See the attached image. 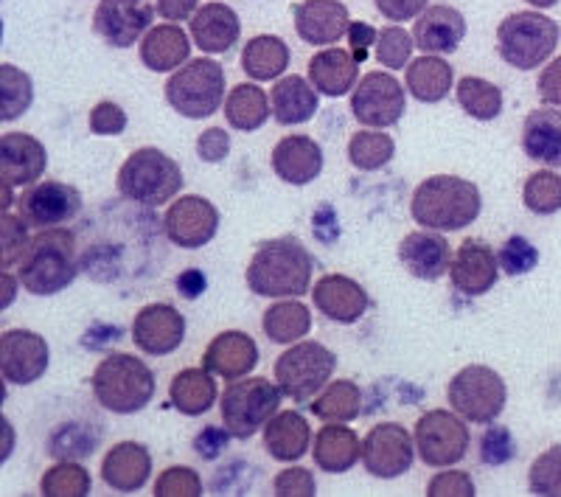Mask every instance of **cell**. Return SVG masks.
Masks as SVG:
<instances>
[{"instance_id": "obj_1", "label": "cell", "mask_w": 561, "mask_h": 497, "mask_svg": "<svg viewBox=\"0 0 561 497\" xmlns=\"http://www.w3.org/2000/svg\"><path fill=\"white\" fill-rule=\"evenodd\" d=\"M312 256L295 236L270 239L248 264V287L262 298H300L312 293Z\"/></svg>"}, {"instance_id": "obj_2", "label": "cell", "mask_w": 561, "mask_h": 497, "mask_svg": "<svg viewBox=\"0 0 561 497\" xmlns=\"http://www.w3.org/2000/svg\"><path fill=\"white\" fill-rule=\"evenodd\" d=\"M79 253H77V234L62 225L57 228H43L32 236L28 248L23 250L18 262L20 287L26 293L45 298L68 290L79 275Z\"/></svg>"}, {"instance_id": "obj_3", "label": "cell", "mask_w": 561, "mask_h": 497, "mask_svg": "<svg viewBox=\"0 0 561 497\" xmlns=\"http://www.w3.org/2000/svg\"><path fill=\"white\" fill-rule=\"evenodd\" d=\"M483 211V194L472 180L458 174H433L413 192L410 214L421 228L430 230H463Z\"/></svg>"}, {"instance_id": "obj_4", "label": "cell", "mask_w": 561, "mask_h": 497, "mask_svg": "<svg viewBox=\"0 0 561 497\" xmlns=\"http://www.w3.org/2000/svg\"><path fill=\"white\" fill-rule=\"evenodd\" d=\"M183 169L163 149L144 147L135 149L118 169L115 189L127 203L140 208H160L174 200L183 189Z\"/></svg>"}, {"instance_id": "obj_5", "label": "cell", "mask_w": 561, "mask_h": 497, "mask_svg": "<svg viewBox=\"0 0 561 497\" xmlns=\"http://www.w3.org/2000/svg\"><path fill=\"white\" fill-rule=\"evenodd\" d=\"M90 385L99 405L118 416L140 414L154 399L152 369L133 354H107L90 376Z\"/></svg>"}, {"instance_id": "obj_6", "label": "cell", "mask_w": 561, "mask_h": 497, "mask_svg": "<svg viewBox=\"0 0 561 497\" xmlns=\"http://www.w3.org/2000/svg\"><path fill=\"white\" fill-rule=\"evenodd\" d=\"M559 37V23L539 9L536 12H514L500 23L497 52L511 68L534 70L553 57Z\"/></svg>"}, {"instance_id": "obj_7", "label": "cell", "mask_w": 561, "mask_h": 497, "mask_svg": "<svg viewBox=\"0 0 561 497\" xmlns=\"http://www.w3.org/2000/svg\"><path fill=\"white\" fill-rule=\"evenodd\" d=\"M280 396H284V391L278 388V383H270L267 376H242V380H230L222 399H219L222 425L230 430L233 439H253V436L259 433V430H264V425L278 414Z\"/></svg>"}, {"instance_id": "obj_8", "label": "cell", "mask_w": 561, "mask_h": 497, "mask_svg": "<svg viewBox=\"0 0 561 497\" xmlns=\"http://www.w3.org/2000/svg\"><path fill=\"white\" fill-rule=\"evenodd\" d=\"M225 99V68L210 57L188 59L167 82V102L192 122L217 113Z\"/></svg>"}, {"instance_id": "obj_9", "label": "cell", "mask_w": 561, "mask_h": 497, "mask_svg": "<svg viewBox=\"0 0 561 497\" xmlns=\"http://www.w3.org/2000/svg\"><path fill=\"white\" fill-rule=\"evenodd\" d=\"M337 354L318 340H298L275 360V383L293 402H309L332 383Z\"/></svg>"}, {"instance_id": "obj_10", "label": "cell", "mask_w": 561, "mask_h": 497, "mask_svg": "<svg viewBox=\"0 0 561 497\" xmlns=\"http://www.w3.org/2000/svg\"><path fill=\"white\" fill-rule=\"evenodd\" d=\"M449 408L472 425L497 421L508 402L505 380L489 365H466L447 385Z\"/></svg>"}, {"instance_id": "obj_11", "label": "cell", "mask_w": 561, "mask_h": 497, "mask_svg": "<svg viewBox=\"0 0 561 497\" xmlns=\"http://www.w3.org/2000/svg\"><path fill=\"white\" fill-rule=\"evenodd\" d=\"M415 450L419 459L433 470L460 464L469 453V425L455 410H427L415 421Z\"/></svg>"}, {"instance_id": "obj_12", "label": "cell", "mask_w": 561, "mask_h": 497, "mask_svg": "<svg viewBox=\"0 0 561 497\" xmlns=\"http://www.w3.org/2000/svg\"><path fill=\"white\" fill-rule=\"evenodd\" d=\"M408 110L404 84L385 70H370L351 90V113L363 127L388 129L402 122Z\"/></svg>"}, {"instance_id": "obj_13", "label": "cell", "mask_w": 561, "mask_h": 497, "mask_svg": "<svg viewBox=\"0 0 561 497\" xmlns=\"http://www.w3.org/2000/svg\"><path fill=\"white\" fill-rule=\"evenodd\" d=\"M415 453H419L415 436H410L408 428L396 421L374 425L363 439V466L379 481L402 478L404 472L413 470Z\"/></svg>"}, {"instance_id": "obj_14", "label": "cell", "mask_w": 561, "mask_h": 497, "mask_svg": "<svg viewBox=\"0 0 561 497\" xmlns=\"http://www.w3.org/2000/svg\"><path fill=\"white\" fill-rule=\"evenodd\" d=\"M84 200L77 185L62 183V180H43V183L28 185L18 197V214L26 219L32 228H57L79 217Z\"/></svg>"}, {"instance_id": "obj_15", "label": "cell", "mask_w": 561, "mask_h": 497, "mask_svg": "<svg viewBox=\"0 0 561 497\" xmlns=\"http://www.w3.org/2000/svg\"><path fill=\"white\" fill-rule=\"evenodd\" d=\"M219 211L208 197L199 194H185L174 200L163 214V234L169 242L183 250H199L217 236Z\"/></svg>"}, {"instance_id": "obj_16", "label": "cell", "mask_w": 561, "mask_h": 497, "mask_svg": "<svg viewBox=\"0 0 561 497\" xmlns=\"http://www.w3.org/2000/svg\"><path fill=\"white\" fill-rule=\"evenodd\" d=\"M51 365V349L32 329H9L0 335V374L9 385H34Z\"/></svg>"}, {"instance_id": "obj_17", "label": "cell", "mask_w": 561, "mask_h": 497, "mask_svg": "<svg viewBox=\"0 0 561 497\" xmlns=\"http://www.w3.org/2000/svg\"><path fill=\"white\" fill-rule=\"evenodd\" d=\"M154 12L149 0H99L93 32L113 48H133L152 29Z\"/></svg>"}, {"instance_id": "obj_18", "label": "cell", "mask_w": 561, "mask_h": 497, "mask_svg": "<svg viewBox=\"0 0 561 497\" xmlns=\"http://www.w3.org/2000/svg\"><path fill=\"white\" fill-rule=\"evenodd\" d=\"M185 340V318L172 304H147L133 320V343L149 358H167Z\"/></svg>"}, {"instance_id": "obj_19", "label": "cell", "mask_w": 561, "mask_h": 497, "mask_svg": "<svg viewBox=\"0 0 561 497\" xmlns=\"http://www.w3.org/2000/svg\"><path fill=\"white\" fill-rule=\"evenodd\" d=\"M449 279H453V287L460 295H469V298L485 295L489 290H494V284L500 279L497 253L483 239H466L455 250Z\"/></svg>"}, {"instance_id": "obj_20", "label": "cell", "mask_w": 561, "mask_h": 497, "mask_svg": "<svg viewBox=\"0 0 561 497\" xmlns=\"http://www.w3.org/2000/svg\"><path fill=\"white\" fill-rule=\"evenodd\" d=\"M312 301L314 309H318L323 318L334 320V324H357L365 313H368L370 298L365 293V287L359 281H354L351 275L329 273L323 279L314 281L312 287Z\"/></svg>"}, {"instance_id": "obj_21", "label": "cell", "mask_w": 561, "mask_h": 497, "mask_svg": "<svg viewBox=\"0 0 561 497\" xmlns=\"http://www.w3.org/2000/svg\"><path fill=\"white\" fill-rule=\"evenodd\" d=\"M48 169L45 144L28 133H7L0 138V178L3 185H34Z\"/></svg>"}, {"instance_id": "obj_22", "label": "cell", "mask_w": 561, "mask_h": 497, "mask_svg": "<svg viewBox=\"0 0 561 497\" xmlns=\"http://www.w3.org/2000/svg\"><path fill=\"white\" fill-rule=\"evenodd\" d=\"M399 262L421 281H438L453 268V250L440 230H413L399 242Z\"/></svg>"}, {"instance_id": "obj_23", "label": "cell", "mask_w": 561, "mask_h": 497, "mask_svg": "<svg viewBox=\"0 0 561 497\" xmlns=\"http://www.w3.org/2000/svg\"><path fill=\"white\" fill-rule=\"evenodd\" d=\"M295 32L309 45H334L348 34L351 14L340 0H304L293 9Z\"/></svg>"}, {"instance_id": "obj_24", "label": "cell", "mask_w": 561, "mask_h": 497, "mask_svg": "<svg viewBox=\"0 0 561 497\" xmlns=\"http://www.w3.org/2000/svg\"><path fill=\"white\" fill-rule=\"evenodd\" d=\"M259 365V346L248 331L230 329L210 340L203 354V369L222 380H242Z\"/></svg>"}, {"instance_id": "obj_25", "label": "cell", "mask_w": 561, "mask_h": 497, "mask_svg": "<svg viewBox=\"0 0 561 497\" xmlns=\"http://www.w3.org/2000/svg\"><path fill=\"white\" fill-rule=\"evenodd\" d=\"M152 475V455L140 441H122L110 447L102 461V481L118 495L144 489Z\"/></svg>"}, {"instance_id": "obj_26", "label": "cell", "mask_w": 561, "mask_h": 497, "mask_svg": "<svg viewBox=\"0 0 561 497\" xmlns=\"http://www.w3.org/2000/svg\"><path fill=\"white\" fill-rule=\"evenodd\" d=\"M273 172L289 185H309L323 172V149L309 135H287L273 149Z\"/></svg>"}, {"instance_id": "obj_27", "label": "cell", "mask_w": 561, "mask_h": 497, "mask_svg": "<svg viewBox=\"0 0 561 497\" xmlns=\"http://www.w3.org/2000/svg\"><path fill=\"white\" fill-rule=\"evenodd\" d=\"M194 45L205 54H225L242 37V20L228 3H205L188 20Z\"/></svg>"}, {"instance_id": "obj_28", "label": "cell", "mask_w": 561, "mask_h": 497, "mask_svg": "<svg viewBox=\"0 0 561 497\" xmlns=\"http://www.w3.org/2000/svg\"><path fill=\"white\" fill-rule=\"evenodd\" d=\"M466 37V18L455 7H427L415 18L413 39L424 54H455Z\"/></svg>"}, {"instance_id": "obj_29", "label": "cell", "mask_w": 561, "mask_h": 497, "mask_svg": "<svg viewBox=\"0 0 561 497\" xmlns=\"http://www.w3.org/2000/svg\"><path fill=\"white\" fill-rule=\"evenodd\" d=\"M262 433L267 455L273 461H280V464H295L312 447V428H309V421L298 410H278L264 425Z\"/></svg>"}, {"instance_id": "obj_30", "label": "cell", "mask_w": 561, "mask_h": 497, "mask_svg": "<svg viewBox=\"0 0 561 497\" xmlns=\"http://www.w3.org/2000/svg\"><path fill=\"white\" fill-rule=\"evenodd\" d=\"M312 459L318 470L329 472V475H343V472L354 470L357 461L363 459V441L348 425L325 421L314 436Z\"/></svg>"}, {"instance_id": "obj_31", "label": "cell", "mask_w": 561, "mask_h": 497, "mask_svg": "<svg viewBox=\"0 0 561 497\" xmlns=\"http://www.w3.org/2000/svg\"><path fill=\"white\" fill-rule=\"evenodd\" d=\"M309 82L318 88L320 97L337 99L351 93L359 82L357 57L345 48H323L309 59Z\"/></svg>"}, {"instance_id": "obj_32", "label": "cell", "mask_w": 561, "mask_h": 497, "mask_svg": "<svg viewBox=\"0 0 561 497\" xmlns=\"http://www.w3.org/2000/svg\"><path fill=\"white\" fill-rule=\"evenodd\" d=\"M523 153L536 163L561 169V108L530 110L523 124Z\"/></svg>"}, {"instance_id": "obj_33", "label": "cell", "mask_w": 561, "mask_h": 497, "mask_svg": "<svg viewBox=\"0 0 561 497\" xmlns=\"http://www.w3.org/2000/svg\"><path fill=\"white\" fill-rule=\"evenodd\" d=\"M270 104H273V118L280 127H298L314 118L320 108V93L309 79L293 74L275 82V88L270 90Z\"/></svg>"}, {"instance_id": "obj_34", "label": "cell", "mask_w": 561, "mask_h": 497, "mask_svg": "<svg viewBox=\"0 0 561 497\" xmlns=\"http://www.w3.org/2000/svg\"><path fill=\"white\" fill-rule=\"evenodd\" d=\"M194 39L178 26V23H163L152 26L147 37L140 39V63L154 74H169L188 63Z\"/></svg>"}, {"instance_id": "obj_35", "label": "cell", "mask_w": 561, "mask_h": 497, "mask_svg": "<svg viewBox=\"0 0 561 497\" xmlns=\"http://www.w3.org/2000/svg\"><path fill=\"white\" fill-rule=\"evenodd\" d=\"M219 399L217 380L208 369H183L169 385V402L183 416H203Z\"/></svg>"}, {"instance_id": "obj_36", "label": "cell", "mask_w": 561, "mask_h": 497, "mask_svg": "<svg viewBox=\"0 0 561 497\" xmlns=\"http://www.w3.org/2000/svg\"><path fill=\"white\" fill-rule=\"evenodd\" d=\"M455 88V70L447 59L438 54H424L408 65V90L410 97L421 104H438L449 97Z\"/></svg>"}, {"instance_id": "obj_37", "label": "cell", "mask_w": 561, "mask_h": 497, "mask_svg": "<svg viewBox=\"0 0 561 497\" xmlns=\"http://www.w3.org/2000/svg\"><path fill=\"white\" fill-rule=\"evenodd\" d=\"M273 104L270 97L259 84L242 82L237 88H230L228 99H225V122L237 133H255L270 122Z\"/></svg>"}, {"instance_id": "obj_38", "label": "cell", "mask_w": 561, "mask_h": 497, "mask_svg": "<svg viewBox=\"0 0 561 497\" xmlns=\"http://www.w3.org/2000/svg\"><path fill=\"white\" fill-rule=\"evenodd\" d=\"M289 68V45L275 34H259L242 48V70L253 82L278 79Z\"/></svg>"}, {"instance_id": "obj_39", "label": "cell", "mask_w": 561, "mask_h": 497, "mask_svg": "<svg viewBox=\"0 0 561 497\" xmlns=\"http://www.w3.org/2000/svg\"><path fill=\"white\" fill-rule=\"evenodd\" d=\"M262 329L273 343L293 346L309 335V329H312V313L300 301H278V304H273L264 313Z\"/></svg>"}, {"instance_id": "obj_40", "label": "cell", "mask_w": 561, "mask_h": 497, "mask_svg": "<svg viewBox=\"0 0 561 497\" xmlns=\"http://www.w3.org/2000/svg\"><path fill=\"white\" fill-rule=\"evenodd\" d=\"M309 410L320 421L348 425L363 410V391H359L357 383H351V380H332V383L314 396V402H309Z\"/></svg>"}, {"instance_id": "obj_41", "label": "cell", "mask_w": 561, "mask_h": 497, "mask_svg": "<svg viewBox=\"0 0 561 497\" xmlns=\"http://www.w3.org/2000/svg\"><path fill=\"white\" fill-rule=\"evenodd\" d=\"M458 104L466 115H472L478 122H494L503 113V90L483 77H463L455 88Z\"/></svg>"}, {"instance_id": "obj_42", "label": "cell", "mask_w": 561, "mask_h": 497, "mask_svg": "<svg viewBox=\"0 0 561 497\" xmlns=\"http://www.w3.org/2000/svg\"><path fill=\"white\" fill-rule=\"evenodd\" d=\"M0 122L9 124L20 115H26L34 104V82L26 70H20L18 65L3 63L0 65Z\"/></svg>"}, {"instance_id": "obj_43", "label": "cell", "mask_w": 561, "mask_h": 497, "mask_svg": "<svg viewBox=\"0 0 561 497\" xmlns=\"http://www.w3.org/2000/svg\"><path fill=\"white\" fill-rule=\"evenodd\" d=\"M396 155V144L382 129H363L354 133L348 140V160L359 172H377L388 166Z\"/></svg>"}, {"instance_id": "obj_44", "label": "cell", "mask_w": 561, "mask_h": 497, "mask_svg": "<svg viewBox=\"0 0 561 497\" xmlns=\"http://www.w3.org/2000/svg\"><path fill=\"white\" fill-rule=\"evenodd\" d=\"M93 492L90 472L77 461H59L39 478L43 497H88Z\"/></svg>"}, {"instance_id": "obj_45", "label": "cell", "mask_w": 561, "mask_h": 497, "mask_svg": "<svg viewBox=\"0 0 561 497\" xmlns=\"http://www.w3.org/2000/svg\"><path fill=\"white\" fill-rule=\"evenodd\" d=\"M523 203L536 217H550L561 211V174L553 169H539L525 180Z\"/></svg>"}, {"instance_id": "obj_46", "label": "cell", "mask_w": 561, "mask_h": 497, "mask_svg": "<svg viewBox=\"0 0 561 497\" xmlns=\"http://www.w3.org/2000/svg\"><path fill=\"white\" fill-rule=\"evenodd\" d=\"M528 489L536 497H561V444L536 455L528 472Z\"/></svg>"}, {"instance_id": "obj_47", "label": "cell", "mask_w": 561, "mask_h": 497, "mask_svg": "<svg viewBox=\"0 0 561 497\" xmlns=\"http://www.w3.org/2000/svg\"><path fill=\"white\" fill-rule=\"evenodd\" d=\"M413 48H415V39L413 34L404 32L402 26H388L379 32L377 39V63L385 65L388 70H402L404 65H410V57H413Z\"/></svg>"}, {"instance_id": "obj_48", "label": "cell", "mask_w": 561, "mask_h": 497, "mask_svg": "<svg viewBox=\"0 0 561 497\" xmlns=\"http://www.w3.org/2000/svg\"><path fill=\"white\" fill-rule=\"evenodd\" d=\"M203 495V478L192 466H169L154 481V497H199Z\"/></svg>"}, {"instance_id": "obj_49", "label": "cell", "mask_w": 561, "mask_h": 497, "mask_svg": "<svg viewBox=\"0 0 561 497\" xmlns=\"http://www.w3.org/2000/svg\"><path fill=\"white\" fill-rule=\"evenodd\" d=\"M500 270L505 275H525L539 264V250L525 236H508L497 253Z\"/></svg>"}, {"instance_id": "obj_50", "label": "cell", "mask_w": 561, "mask_h": 497, "mask_svg": "<svg viewBox=\"0 0 561 497\" xmlns=\"http://www.w3.org/2000/svg\"><path fill=\"white\" fill-rule=\"evenodd\" d=\"M26 219L14 217V214H9V211H3V217H0V248H3V270L9 268H18L20 256H23V250L28 248V230H26Z\"/></svg>"}, {"instance_id": "obj_51", "label": "cell", "mask_w": 561, "mask_h": 497, "mask_svg": "<svg viewBox=\"0 0 561 497\" xmlns=\"http://www.w3.org/2000/svg\"><path fill=\"white\" fill-rule=\"evenodd\" d=\"M514 455H517V441H514L511 430L491 421L489 428H485L483 439H480V461L489 466H503Z\"/></svg>"}, {"instance_id": "obj_52", "label": "cell", "mask_w": 561, "mask_h": 497, "mask_svg": "<svg viewBox=\"0 0 561 497\" xmlns=\"http://www.w3.org/2000/svg\"><path fill=\"white\" fill-rule=\"evenodd\" d=\"M273 495L278 497H314L318 495V484H314L312 470L304 466H289L280 470L273 478Z\"/></svg>"}, {"instance_id": "obj_53", "label": "cell", "mask_w": 561, "mask_h": 497, "mask_svg": "<svg viewBox=\"0 0 561 497\" xmlns=\"http://www.w3.org/2000/svg\"><path fill=\"white\" fill-rule=\"evenodd\" d=\"M90 133L102 135V138H110V135H122L127 129L129 118L122 110V104L115 102H99L96 108L90 110Z\"/></svg>"}, {"instance_id": "obj_54", "label": "cell", "mask_w": 561, "mask_h": 497, "mask_svg": "<svg viewBox=\"0 0 561 497\" xmlns=\"http://www.w3.org/2000/svg\"><path fill=\"white\" fill-rule=\"evenodd\" d=\"M430 497H474V481L469 472L444 470L427 484Z\"/></svg>"}, {"instance_id": "obj_55", "label": "cell", "mask_w": 561, "mask_h": 497, "mask_svg": "<svg viewBox=\"0 0 561 497\" xmlns=\"http://www.w3.org/2000/svg\"><path fill=\"white\" fill-rule=\"evenodd\" d=\"M197 155L205 163H222L230 155V133H225V127H208L199 133Z\"/></svg>"}, {"instance_id": "obj_56", "label": "cell", "mask_w": 561, "mask_h": 497, "mask_svg": "<svg viewBox=\"0 0 561 497\" xmlns=\"http://www.w3.org/2000/svg\"><path fill=\"white\" fill-rule=\"evenodd\" d=\"M379 32L370 23H359V20H351L348 26V52L357 57V63L363 65L368 59L370 48H377Z\"/></svg>"}, {"instance_id": "obj_57", "label": "cell", "mask_w": 561, "mask_h": 497, "mask_svg": "<svg viewBox=\"0 0 561 497\" xmlns=\"http://www.w3.org/2000/svg\"><path fill=\"white\" fill-rule=\"evenodd\" d=\"M230 439H233V436H230V430L225 428V425L222 428H205L203 433L194 439V453L205 461H214L225 453V447H228Z\"/></svg>"}, {"instance_id": "obj_58", "label": "cell", "mask_w": 561, "mask_h": 497, "mask_svg": "<svg viewBox=\"0 0 561 497\" xmlns=\"http://www.w3.org/2000/svg\"><path fill=\"white\" fill-rule=\"evenodd\" d=\"M374 7L385 20L404 23V20L419 18L427 9V0H374Z\"/></svg>"}, {"instance_id": "obj_59", "label": "cell", "mask_w": 561, "mask_h": 497, "mask_svg": "<svg viewBox=\"0 0 561 497\" xmlns=\"http://www.w3.org/2000/svg\"><path fill=\"white\" fill-rule=\"evenodd\" d=\"M536 93L545 104H553L561 108V57H556L553 63L545 65V70L539 74V82H536Z\"/></svg>"}, {"instance_id": "obj_60", "label": "cell", "mask_w": 561, "mask_h": 497, "mask_svg": "<svg viewBox=\"0 0 561 497\" xmlns=\"http://www.w3.org/2000/svg\"><path fill=\"white\" fill-rule=\"evenodd\" d=\"M199 9V0H158V14L169 23L192 20Z\"/></svg>"}, {"instance_id": "obj_61", "label": "cell", "mask_w": 561, "mask_h": 497, "mask_svg": "<svg viewBox=\"0 0 561 497\" xmlns=\"http://www.w3.org/2000/svg\"><path fill=\"white\" fill-rule=\"evenodd\" d=\"M208 287V279L203 275V270L197 268H188L178 275V293L188 301H197L199 295L205 293Z\"/></svg>"}, {"instance_id": "obj_62", "label": "cell", "mask_w": 561, "mask_h": 497, "mask_svg": "<svg viewBox=\"0 0 561 497\" xmlns=\"http://www.w3.org/2000/svg\"><path fill=\"white\" fill-rule=\"evenodd\" d=\"M18 281L9 270H3V306H9L14 301V293H18Z\"/></svg>"}, {"instance_id": "obj_63", "label": "cell", "mask_w": 561, "mask_h": 497, "mask_svg": "<svg viewBox=\"0 0 561 497\" xmlns=\"http://www.w3.org/2000/svg\"><path fill=\"white\" fill-rule=\"evenodd\" d=\"M528 3L534 9H553L556 3H559V0H528Z\"/></svg>"}]
</instances>
